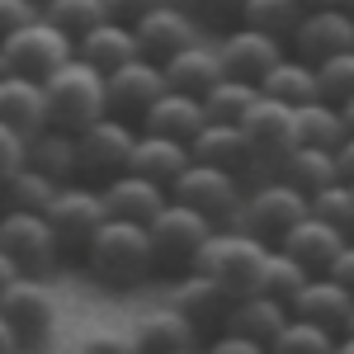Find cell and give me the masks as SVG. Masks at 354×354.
<instances>
[{
    "label": "cell",
    "mask_w": 354,
    "mask_h": 354,
    "mask_svg": "<svg viewBox=\"0 0 354 354\" xmlns=\"http://www.w3.org/2000/svg\"><path fill=\"white\" fill-rule=\"evenodd\" d=\"M165 198L185 203L194 213H203L208 222H232L236 213V198H241V175L222 170V165L208 161H189L170 185H165Z\"/></svg>",
    "instance_id": "30bf717a"
},
{
    "label": "cell",
    "mask_w": 354,
    "mask_h": 354,
    "mask_svg": "<svg viewBox=\"0 0 354 354\" xmlns=\"http://www.w3.org/2000/svg\"><path fill=\"white\" fill-rule=\"evenodd\" d=\"M232 288H222L213 274L203 270H185L180 274V288H175V302L170 307H180L185 317L194 322V330L203 335V330H218L222 317H227V307H232Z\"/></svg>",
    "instance_id": "ffe728a7"
},
{
    "label": "cell",
    "mask_w": 354,
    "mask_h": 354,
    "mask_svg": "<svg viewBox=\"0 0 354 354\" xmlns=\"http://www.w3.org/2000/svg\"><path fill=\"white\" fill-rule=\"evenodd\" d=\"M213 350H222V354H265L255 340H245L241 330H227V326H222V335L213 340Z\"/></svg>",
    "instance_id": "bcb514c9"
},
{
    "label": "cell",
    "mask_w": 354,
    "mask_h": 354,
    "mask_svg": "<svg viewBox=\"0 0 354 354\" xmlns=\"http://www.w3.org/2000/svg\"><path fill=\"white\" fill-rule=\"evenodd\" d=\"M312 85L326 104H354V48L312 62Z\"/></svg>",
    "instance_id": "836d02e7"
},
{
    "label": "cell",
    "mask_w": 354,
    "mask_h": 354,
    "mask_svg": "<svg viewBox=\"0 0 354 354\" xmlns=\"http://www.w3.org/2000/svg\"><path fill=\"white\" fill-rule=\"evenodd\" d=\"M288 322V302L270 298V293H241V298H232L227 307V317H222V326L227 330H241L245 340H255L260 350H270L274 330Z\"/></svg>",
    "instance_id": "603a6c76"
},
{
    "label": "cell",
    "mask_w": 354,
    "mask_h": 354,
    "mask_svg": "<svg viewBox=\"0 0 354 354\" xmlns=\"http://www.w3.org/2000/svg\"><path fill=\"white\" fill-rule=\"evenodd\" d=\"M255 90L260 95H270V100H279V104H302V100H317V85H312V62H302V57H279L270 71L255 81Z\"/></svg>",
    "instance_id": "4dcf8cb0"
},
{
    "label": "cell",
    "mask_w": 354,
    "mask_h": 354,
    "mask_svg": "<svg viewBox=\"0 0 354 354\" xmlns=\"http://www.w3.org/2000/svg\"><path fill=\"white\" fill-rule=\"evenodd\" d=\"M85 350L90 354H123V350H133V335H90Z\"/></svg>",
    "instance_id": "7dc6e473"
},
{
    "label": "cell",
    "mask_w": 354,
    "mask_h": 354,
    "mask_svg": "<svg viewBox=\"0 0 354 354\" xmlns=\"http://www.w3.org/2000/svg\"><path fill=\"white\" fill-rule=\"evenodd\" d=\"M0 57H5L10 71L43 81L53 66H62V62L71 57V38L57 24H48L43 15H33V19H24L19 28H10V33L0 38Z\"/></svg>",
    "instance_id": "7c38bea8"
},
{
    "label": "cell",
    "mask_w": 354,
    "mask_h": 354,
    "mask_svg": "<svg viewBox=\"0 0 354 354\" xmlns=\"http://www.w3.org/2000/svg\"><path fill=\"white\" fill-rule=\"evenodd\" d=\"M270 350L274 354H330V350H340V345H335L330 330L312 326V322H302V317H288L283 326L274 330Z\"/></svg>",
    "instance_id": "f35d334b"
},
{
    "label": "cell",
    "mask_w": 354,
    "mask_h": 354,
    "mask_svg": "<svg viewBox=\"0 0 354 354\" xmlns=\"http://www.w3.org/2000/svg\"><path fill=\"white\" fill-rule=\"evenodd\" d=\"M19 165H24V137L10 133V128L0 123V185H5V180L19 170Z\"/></svg>",
    "instance_id": "b9f144b4"
},
{
    "label": "cell",
    "mask_w": 354,
    "mask_h": 354,
    "mask_svg": "<svg viewBox=\"0 0 354 354\" xmlns=\"http://www.w3.org/2000/svg\"><path fill=\"white\" fill-rule=\"evenodd\" d=\"M100 198H104V218H128L147 227L156 218V208L165 203V185L147 180V175H133V170H118L100 185Z\"/></svg>",
    "instance_id": "d6986e66"
},
{
    "label": "cell",
    "mask_w": 354,
    "mask_h": 354,
    "mask_svg": "<svg viewBox=\"0 0 354 354\" xmlns=\"http://www.w3.org/2000/svg\"><path fill=\"white\" fill-rule=\"evenodd\" d=\"M255 95H260V90H255L250 81H241V76H227V71H222L218 81L198 95V109H203V118H213V123H236Z\"/></svg>",
    "instance_id": "d6a6232c"
},
{
    "label": "cell",
    "mask_w": 354,
    "mask_h": 354,
    "mask_svg": "<svg viewBox=\"0 0 354 354\" xmlns=\"http://www.w3.org/2000/svg\"><path fill=\"white\" fill-rule=\"evenodd\" d=\"M185 165H189V147H185V142L156 137V133L133 137V151H128V170H133V175H147V180H156V185H170Z\"/></svg>",
    "instance_id": "f1b7e54d"
},
{
    "label": "cell",
    "mask_w": 354,
    "mask_h": 354,
    "mask_svg": "<svg viewBox=\"0 0 354 354\" xmlns=\"http://www.w3.org/2000/svg\"><path fill=\"white\" fill-rule=\"evenodd\" d=\"M322 274H326V279H335V283H354V245L350 241L340 245V250L326 260V270H322Z\"/></svg>",
    "instance_id": "ee69618b"
},
{
    "label": "cell",
    "mask_w": 354,
    "mask_h": 354,
    "mask_svg": "<svg viewBox=\"0 0 354 354\" xmlns=\"http://www.w3.org/2000/svg\"><path fill=\"white\" fill-rule=\"evenodd\" d=\"M133 43L142 57H151V62H165L170 53H180V48H189L203 38V28L194 19L185 5H175V0H156L147 15H137L133 24Z\"/></svg>",
    "instance_id": "5bb4252c"
},
{
    "label": "cell",
    "mask_w": 354,
    "mask_h": 354,
    "mask_svg": "<svg viewBox=\"0 0 354 354\" xmlns=\"http://www.w3.org/2000/svg\"><path fill=\"white\" fill-rule=\"evenodd\" d=\"M133 137H137V128L123 123V118H113V113H100V118H90L85 128H76V133H71V142H76V180L104 185L109 175L128 170Z\"/></svg>",
    "instance_id": "ba28073f"
},
{
    "label": "cell",
    "mask_w": 354,
    "mask_h": 354,
    "mask_svg": "<svg viewBox=\"0 0 354 354\" xmlns=\"http://www.w3.org/2000/svg\"><path fill=\"white\" fill-rule=\"evenodd\" d=\"M0 250L19 274H33V279H48L62 265L43 213H28V208H0Z\"/></svg>",
    "instance_id": "8fae6325"
},
{
    "label": "cell",
    "mask_w": 354,
    "mask_h": 354,
    "mask_svg": "<svg viewBox=\"0 0 354 354\" xmlns=\"http://www.w3.org/2000/svg\"><path fill=\"white\" fill-rule=\"evenodd\" d=\"M161 90H165L161 62H151V57H128L123 66L104 71V113H113V118H123V123L137 128V118L147 113V104H151Z\"/></svg>",
    "instance_id": "9a60e30c"
},
{
    "label": "cell",
    "mask_w": 354,
    "mask_h": 354,
    "mask_svg": "<svg viewBox=\"0 0 354 354\" xmlns=\"http://www.w3.org/2000/svg\"><path fill=\"white\" fill-rule=\"evenodd\" d=\"M38 15L57 24L66 38H81L90 24H100V19H109L104 15V0H38Z\"/></svg>",
    "instance_id": "8d00e7d4"
},
{
    "label": "cell",
    "mask_w": 354,
    "mask_h": 354,
    "mask_svg": "<svg viewBox=\"0 0 354 354\" xmlns=\"http://www.w3.org/2000/svg\"><path fill=\"white\" fill-rule=\"evenodd\" d=\"M354 133V104L302 100L293 104V147H340Z\"/></svg>",
    "instance_id": "44dd1931"
},
{
    "label": "cell",
    "mask_w": 354,
    "mask_h": 354,
    "mask_svg": "<svg viewBox=\"0 0 354 354\" xmlns=\"http://www.w3.org/2000/svg\"><path fill=\"white\" fill-rule=\"evenodd\" d=\"M71 53L81 57V62H90L100 76L113 71V66H123L128 57H142V53H137V43H133V28L118 24V19H100V24H90L81 38H71Z\"/></svg>",
    "instance_id": "cb8c5ba5"
},
{
    "label": "cell",
    "mask_w": 354,
    "mask_h": 354,
    "mask_svg": "<svg viewBox=\"0 0 354 354\" xmlns=\"http://www.w3.org/2000/svg\"><path fill=\"white\" fill-rule=\"evenodd\" d=\"M345 241H350V232H340V227H330V222L312 218V213H302L293 227H283V232L274 236V245H279L288 260H298L307 274H322V270H326V260Z\"/></svg>",
    "instance_id": "ac0fdd59"
},
{
    "label": "cell",
    "mask_w": 354,
    "mask_h": 354,
    "mask_svg": "<svg viewBox=\"0 0 354 354\" xmlns=\"http://www.w3.org/2000/svg\"><path fill=\"white\" fill-rule=\"evenodd\" d=\"M81 265L90 270V279L109 293H133L142 288L151 274H156V260H151V241H147V227L128 218H104L90 241L81 250Z\"/></svg>",
    "instance_id": "6da1fadb"
},
{
    "label": "cell",
    "mask_w": 354,
    "mask_h": 354,
    "mask_svg": "<svg viewBox=\"0 0 354 354\" xmlns=\"http://www.w3.org/2000/svg\"><path fill=\"white\" fill-rule=\"evenodd\" d=\"M203 335L194 330V322L180 312V307H161L151 317H142L133 330V350L142 354H170V350H194Z\"/></svg>",
    "instance_id": "4316f807"
},
{
    "label": "cell",
    "mask_w": 354,
    "mask_h": 354,
    "mask_svg": "<svg viewBox=\"0 0 354 354\" xmlns=\"http://www.w3.org/2000/svg\"><path fill=\"white\" fill-rule=\"evenodd\" d=\"M15 350V335H10V326H5V317H0V354Z\"/></svg>",
    "instance_id": "681fc988"
},
{
    "label": "cell",
    "mask_w": 354,
    "mask_h": 354,
    "mask_svg": "<svg viewBox=\"0 0 354 354\" xmlns=\"http://www.w3.org/2000/svg\"><path fill=\"white\" fill-rule=\"evenodd\" d=\"M38 85H43V113H48L53 128L76 133L90 118L104 113V76L90 62H81L76 53L66 57L62 66H53Z\"/></svg>",
    "instance_id": "7a4b0ae2"
},
{
    "label": "cell",
    "mask_w": 354,
    "mask_h": 354,
    "mask_svg": "<svg viewBox=\"0 0 354 354\" xmlns=\"http://www.w3.org/2000/svg\"><path fill=\"white\" fill-rule=\"evenodd\" d=\"M288 317H302L312 326H322L335 335V345H350V326H354V298L350 283H335L326 274H307L298 283V293L288 298Z\"/></svg>",
    "instance_id": "4fadbf2b"
},
{
    "label": "cell",
    "mask_w": 354,
    "mask_h": 354,
    "mask_svg": "<svg viewBox=\"0 0 354 354\" xmlns=\"http://www.w3.org/2000/svg\"><path fill=\"white\" fill-rule=\"evenodd\" d=\"M307 213L340 227V232H354V185L350 180H330L322 189H312L307 194Z\"/></svg>",
    "instance_id": "74e56055"
},
{
    "label": "cell",
    "mask_w": 354,
    "mask_h": 354,
    "mask_svg": "<svg viewBox=\"0 0 354 354\" xmlns=\"http://www.w3.org/2000/svg\"><path fill=\"white\" fill-rule=\"evenodd\" d=\"M0 317L15 335V350H38L57 335V298L33 274H15L0 293Z\"/></svg>",
    "instance_id": "5b68a950"
},
{
    "label": "cell",
    "mask_w": 354,
    "mask_h": 354,
    "mask_svg": "<svg viewBox=\"0 0 354 354\" xmlns=\"http://www.w3.org/2000/svg\"><path fill=\"white\" fill-rule=\"evenodd\" d=\"M156 0H104V15L109 19H118V24H133L137 15H147Z\"/></svg>",
    "instance_id": "f6af8a7d"
},
{
    "label": "cell",
    "mask_w": 354,
    "mask_h": 354,
    "mask_svg": "<svg viewBox=\"0 0 354 354\" xmlns=\"http://www.w3.org/2000/svg\"><path fill=\"white\" fill-rule=\"evenodd\" d=\"M274 175L288 180V185L302 189V194H312V189H322V185H330V180H340V175H335V156H330L326 147H293V151L279 161Z\"/></svg>",
    "instance_id": "1f68e13d"
},
{
    "label": "cell",
    "mask_w": 354,
    "mask_h": 354,
    "mask_svg": "<svg viewBox=\"0 0 354 354\" xmlns=\"http://www.w3.org/2000/svg\"><path fill=\"white\" fill-rule=\"evenodd\" d=\"M57 180H48L43 170L33 165H19L5 185H0V208H28V213H43V203L53 198Z\"/></svg>",
    "instance_id": "e575fe53"
},
{
    "label": "cell",
    "mask_w": 354,
    "mask_h": 354,
    "mask_svg": "<svg viewBox=\"0 0 354 354\" xmlns=\"http://www.w3.org/2000/svg\"><path fill=\"white\" fill-rule=\"evenodd\" d=\"M203 123V109L194 95H180V90H161L147 113L137 118V133H156V137H175V142H189Z\"/></svg>",
    "instance_id": "d4e9b609"
},
{
    "label": "cell",
    "mask_w": 354,
    "mask_h": 354,
    "mask_svg": "<svg viewBox=\"0 0 354 354\" xmlns=\"http://www.w3.org/2000/svg\"><path fill=\"white\" fill-rule=\"evenodd\" d=\"M38 15V0H0V38L10 33V28H19L24 19Z\"/></svg>",
    "instance_id": "7bdbcfd3"
},
{
    "label": "cell",
    "mask_w": 354,
    "mask_h": 354,
    "mask_svg": "<svg viewBox=\"0 0 354 354\" xmlns=\"http://www.w3.org/2000/svg\"><path fill=\"white\" fill-rule=\"evenodd\" d=\"M283 43H288L293 57H302V62H322V57H330V53L354 48L350 5H317V10H302L298 24L288 28Z\"/></svg>",
    "instance_id": "2e32d148"
},
{
    "label": "cell",
    "mask_w": 354,
    "mask_h": 354,
    "mask_svg": "<svg viewBox=\"0 0 354 354\" xmlns=\"http://www.w3.org/2000/svg\"><path fill=\"white\" fill-rule=\"evenodd\" d=\"M279 57H283V38H274V33H265V28H250V24L222 28L218 62H222L227 76H241V81L255 85Z\"/></svg>",
    "instance_id": "e0dca14e"
},
{
    "label": "cell",
    "mask_w": 354,
    "mask_h": 354,
    "mask_svg": "<svg viewBox=\"0 0 354 354\" xmlns=\"http://www.w3.org/2000/svg\"><path fill=\"white\" fill-rule=\"evenodd\" d=\"M208 227H213V222L203 218V213H194V208H185V203L165 198L161 208H156V218L147 222V241H151L156 274L194 270V255H198V245H203V236H208Z\"/></svg>",
    "instance_id": "52a82bcc"
},
{
    "label": "cell",
    "mask_w": 354,
    "mask_h": 354,
    "mask_svg": "<svg viewBox=\"0 0 354 354\" xmlns=\"http://www.w3.org/2000/svg\"><path fill=\"white\" fill-rule=\"evenodd\" d=\"M241 5L245 0H189L185 10H189L194 19H198V28H232L236 19H241Z\"/></svg>",
    "instance_id": "60d3db41"
},
{
    "label": "cell",
    "mask_w": 354,
    "mask_h": 354,
    "mask_svg": "<svg viewBox=\"0 0 354 354\" xmlns=\"http://www.w3.org/2000/svg\"><path fill=\"white\" fill-rule=\"evenodd\" d=\"M236 133L245 142L250 175H274L279 161L293 151V109L270 100V95H255L245 104V113L236 118Z\"/></svg>",
    "instance_id": "8992f818"
},
{
    "label": "cell",
    "mask_w": 354,
    "mask_h": 354,
    "mask_svg": "<svg viewBox=\"0 0 354 354\" xmlns=\"http://www.w3.org/2000/svg\"><path fill=\"white\" fill-rule=\"evenodd\" d=\"M0 123L19 137L38 133L48 123V113H43V85L33 81V76H19V71L0 76Z\"/></svg>",
    "instance_id": "484cf974"
},
{
    "label": "cell",
    "mask_w": 354,
    "mask_h": 354,
    "mask_svg": "<svg viewBox=\"0 0 354 354\" xmlns=\"http://www.w3.org/2000/svg\"><path fill=\"white\" fill-rule=\"evenodd\" d=\"M185 147H189V161H208V165L232 170V175H250L245 142H241V133H236V123H213V118H203L198 133H194Z\"/></svg>",
    "instance_id": "83f0119b"
},
{
    "label": "cell",
    "mask_w": 354,
    "mask_h": 354,
    "mask_svg": "<svg viewBox=\"0 0 354 354\" xmlns=\"http://www.w3.org/2000/svg\"><path fill=\"white\" fill-rule=\"evenodd\" d=\"M298 15H302V0H245L236 24L265 28L274 38H288V28L298 24Z\"/></svg>",
    "instance_id": "ab89813d"
},
{
    "label": "cell",
    "mask_w": 354,
    "mask_h": 354,
    "mask_svg": "<svg viewBox=\"0 0 354 354\" xmlns=\"http://www.w3.org/2000/svg\"><path fill=\"white\" fill-rule=\"evenodd\" d=\"M222 76V62H218V48H208L203 38L189 43V48H180V53H170L161 62V81L165 90H180V95H203L208 85Z\"/></svg>",
    "instance_id": "7402d4cb"
},
{
    "label": "cell",
    "mask_w": 354,
    "mask_h": 354,
    "mask_svg": "<svg viewBox=\"0 0 354 354\" xmlns=\"http://www.w3.org/2000/svg\"><path fill=\"white\" fill-rule=\"evenodd\" d=\"M15 265H10V255H5V250H0V293H5V283H10V279H15Z\"/></svg>",
    "instance_id": "c3c4849f"
},
{
    "label": "cell",
    "mask_w": 354,
    "mask_h": 354,
    "mask_svg": "<svg viewBox=\"0 0 354 354\" xmlns=\"http://www.w3.org/2000/svg\"><path fill=\"white\" fill-rule=\"evenodd\" d=\"M265 250H270V241L241 232L236 222H232V227H218V222H213L208 236H203V245H198V255H194V270L213 274L222 288H232V293L241 298V293L255 288V274L265 265Z\"/></svg>",
    "instance_id": "3957f363"
},
{
    "label": "cell",
    "mask_w": 354,
    "mask_h": 354,
    "mask_svg": "<svg viewBox=\"0 0 354 354\" xmlns=\"http://www.w3.org/2000/svg\"><path fill=\"white\" fill-rule=\"evenodd\" d=\"M302 279H307V270H302L298 260H288L279 245H270V250H265V265H260V274H255V288H250V293H270V298L288 302L293 293H298Z\"/></svg>",
    "instance_id": "d590c367"
},
{
    "label": "cell",
    "mask_w": 354,
    "mask_h": 354,
    "mask_svg": "<svg viewBox=\"0 0 354 354\" xmlns=\"http://www.w3.org/2000/svg\"><path fill=\"white\" fill-rule=\"evenodd\" d=\"M5 71H10V66H5V57H0V76H5Z\"/></svg>",
    "instance_id": "816d5d0a"
},
{
    "label": "cell",
    "mask_w": 354,
    "mask_h": 354,
    "mask_svg": "<svg viewBox=\"0 0 354 354\" xmlns=\"http://www.w3.org/2000/svg\"><path fill=\"white\" fill-rule=\"evenodd\" d=\"M43 222L57 241V255L62 260H81L90 232L104 222V198H100V185H85V180H66L57 185L53 198L43 203Z\"/></svg>",
    "instance_id": "277c9868"
},
{
    "label": "cell",
    "mask_w": 354,
    "mask_h": 354,
    "mask_svg": "<svg viewBox=\"0 0 354 354\" xmlns=\"http://www.w3.org/2000/svg\"><path fill=\"white\" fill-rule=\"evenodd\" d=\"M307 213V194L293 189L288 180H279V175H265L255 189L236 198V213H232V222L241 227V232H250V236H260V241H270L283 232V227H293V222Z\"/></svg>",
    "instance_id": "9c48e42d"
},
{
    "label": "cell",
    "mask_w": 354,
    "mask_h": 354,
    "mask_svg": "<svg viewBox=\"0 0 354 354\" xmlns=\"http://www.w3.org/2000/svg\"><path fill=\"white\" fill-rule=\"evenodd\" d=\"M24 165L43 170L57 185L76 180V142H71V133L66 128H53V123H43L38 133H28L24 137Z\"/></svg>",
    "instance_id": "f546056e"
},
{
    "label": "cell",
    "mask_w": 354,
    "mask_h": 354,
    "mask_svg": "<svg viewBox=\"0 0 354 354\" xmlns=\"http://www.w3.org/2000/svg\"><path fill=\"white\" fill-rule=\"evenodd\" d=\"M317 5H350V0H302V10H317Z\"/></svg>",
    "instance_id": "f907efd6"
}]
</instances>
